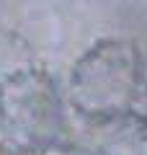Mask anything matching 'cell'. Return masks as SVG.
I'll list each match as a JSON object with an SVG mask.
<instances>
[{"instance_id":"obj_1","label":"cell","mask_w":147,"mask_h":155,"mask_svg":"<svg viewBox=\"0 0 147 155\" xmlns=\"http://www.w3.org/2000/svg\"><path fill=\"white\" fill-rule=\"evenodd\" d=\"M139 80L137 47L121 39H103L75 62L70 93L88 114H116L126 109Z\"/></svg>"},{"instance_id":"obj_2","label":"cell","mask_w":147,"mask_h":155,"mask_svg":"<svg viewBox=\"0 0 147 155\" xmlns=\"http://www.w3.org/2000/svg\"><path fill=\"white\" fill-rule=\"evenodd\" d=\"M0 106L5 124L18 134H47L60 116L52 83L31 70H18L5 80Z\"/></svg>"},{"instance_id":"obj_3","label":"cell","mask_w":147,"mask_h":155,"mask_svg":"<svg viewBox=\"0 0 147 155\" xmlns=\"http://www.w3.org/2000/svg\"><path fill=\"white\" fill-rule=\"evenodd\" d=\"M106 142L109 155H147V122L132 119L111 129Z\"/></svg>"}]
</instances>
